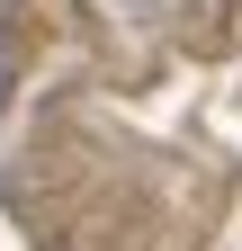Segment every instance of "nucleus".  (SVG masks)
I'll return each mask as SVG.
<instances>
[{
	"instance_id": "f257e3e1",
	"label": "nucleus",
	"mask_w": 242,
	"mask_h": 251,
	"mask_svg": "<svg viewBox=\"0 0 242 251\" xmlns=\"http://www.w3.org/2000/svg\"><path fill=\"white\" fill-rule=\"evenodd\" d=\"M0 99H9V72H0Z\"/></svg>"
}]
</instances>
